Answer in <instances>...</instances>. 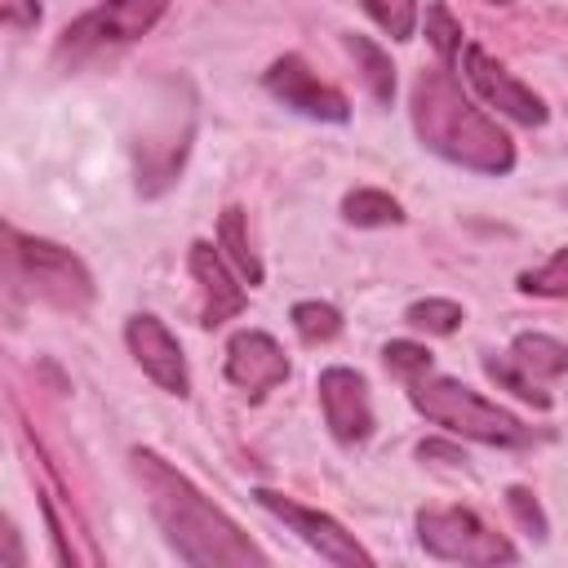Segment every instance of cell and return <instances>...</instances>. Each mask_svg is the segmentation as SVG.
Returning <instances> with one entry per match:
<instances>
[{
    "mask_svg": "<svg viewBox=\"0 0 568 568\" xmlns=\"http://www.w3.org/2000/svg\"><path fill=\"white\" fill-rule=\"evenodd\" d=\"M408 399L413 408L444 426L448 435H462V439H475V444H493V448H528L537 444L541 435L532 426H524L515 413H506L501 404H488L484 395H475L470 386L453 382V377H439L430 368L413 373L408 377Z\"/></svg>",
    "mask_w": 568,
    "mask_h": 568,
    "instance_id": "cell-3",
    "label": "cell"
},
{
    "mask_svg": "<svg viewBox=\"0 0 568 568\" xmlns=\"http://www.w3.org/2000/svg\"><path fill=\"white\" fill-rule=\"evenodd\" d=\"M493 4H506V0H493Z\"/></svg>",
    "mask_w": 568,
    "mask_h": 568,
    "instance_id": "cell-26",
    "label": "cell"
},
{
    "mask_svg": "<svg viewBox=\"0 0 568 568\" xmlns=\"http://www.w3.org/2000/svg\"><path fill=\"white\" fill-rule=\"evenodd\" d=\"M462 75H466V84H470L488 106H497L501 115H510V120H519V124H546V102H541L524 80H515L497 58H488L479 44H466V49H462Z\"/></svg>",
    "mask_w": 568,
    "mask_h": 568,
    "instance_id": "cell-11",
    "label": "cell"
},
{
    "mask_svg": "<svg viewBox=\"0 0 568 568\" xmlns=\"http://www.w3.org/2000/svg\"><path fill=\"white\" fill-rule=\"evenodd\" d=\"M417 541L430 559H448V564H515L519 559V550L466 506L417 510Z\"/></svg>",
    "mask_w": 568,
    "mask_h": 568,
    "instance_id": "cell-6",
    "label": "cell"
},
{
    "mask_svg": "<svg viewBox=\"0 0 568 568\" xmlns=\"http://www.w3.org/2000/svg\"><path fill=\"white\" fill-rule=\"evenodd\" d=\"M342 217L351 226H395V222H404V209L395 195H386L377 186H355L342 200Z\"/></svg>",
    "mask_w": 568,
    "mask_h": 568,
    "instance_id": "cell-16",
    "label": "cell"
},
{
    "mask_svg": "<svg viewBox=\"0 0 568 568\" xmlns=\"http://www.w3.org/2000/svg\"><path fill=\"white\" fill-rule=\"evenodd\" d=\"M364 13L390 36V40H408L417 31V0H359Z\"/></svg>",
    "mask_w": 568,
    "mask_h": 568,
    "instance_id": "cell-21",
    "label": "cell"
},
{
    "mask_svg": "<svg viewBox=\"0 0 568 568\" xmlns=\"http://www.w3.org/2000/svg\"><path fill=\"white\" fill-rule=\"evenodd\" d=\"M262 84H266V93H271L275 102H284L288 111H297V115H306V120H324V124H346V120H351V102H346L333 84H324L297 53L275 58V62L266 67Z\"/></svg>",
    "mask_w": 568,
    "mask_h": 568,
    "instance_id": "cell-8",
    "label": "cell"
},
{
    "mask_svg": "<svg viewBox=\"0 0 568 568\" xmlns=\"http://www.w3.org/2000/svg\"><path fill=\"white\" fill-rule=\"evenodd\" d=\"M186 262H191V275H195V284H200V324H204V328H217L222 320H231V315L244 311V288L235 284L226 257H222L213 244L195 240Z\"/></svg>",
    "mask_w": 568,
    "mask_h": 568,
    "instance_id": "cell-14",
    "label": "cell"
},
{
    "mask_svg": "<svg viewBox=\"0 0 568 568\" xmlns=\"http://www.w3.org/2000/svg\"><path fill=\"white\" fill-rule=\"evenodd\" d=\"M404 320H408V328H417V333L448 337V333L462 328L466 311H462L457 302H448V297H426V302H413V306L404 311Z\"/></svg>",
    "mask_w": 568,
    "mask_h": 568,
    "instance_id": "cell-18",
    "label": "cell"
},
{
    "mask_svg": "<svg viewBox=\"0 0 568 568\" xmlns=\"http://www.w3.org/2000/svg\"><path fill=\"white\" fill-rule=\"evenodd\" d=\"M217 248L226 253V262L240 271V280H244L248 288L262 284V262H257V253L248 248V235H244V209H240V204L222 209V222H217Z\"/></svg>",
    "mask_w": 568,
    "mask_h": 568,
    "instance_id": "cell-15",
    "label": "cell"
},
{
    "mask_svg": "<svg viewBox=\"0 0 568 568\" xmlns=\"http://www.w3.org/2000/svg\"><path fill=\"white\" fill-rule=\"evenodd\" d=\"M382 359H386V368H390V373H399L404 382H408L413 373L430 368V351H426V346H417V342H386V346H382Z\"/></svg>",
    "mask_w": 568,
    "mask_h": 568,
    "instance_id": "cell-23",
    "label": "cell"
},
{
    "mask_svg": "<svg viewBox=\"0 0 568 568\" xmlns=\"http://www.w3.org/2000/svg\"><path fill=\"white\" fill-rule=\"evenodd\" d=\"M9 244H13V266L22 271L27 288L40 302H49L67 315H84L93 306V275L71 248H62L53 240L22 235L13 226H9Z\"/></svg>",
    "mask_w": 568,
    "mask_h": 568,
    "instance_id": "cell-5",
    "label": "cell"
},
{
    "mask_svg": "<svg viewBox=\"0 0 568 568\" xmlns=\"http://www.w3.org/2000/svg\"><path fill=\"white\" fill-rule=\"evenodd\" d=\"M408 111H413V129L422 146L444 155L448 164L488 173V178H501L515 169V142L484 106H475L462 93V80L453 75V67L422 71L413 80Z\"/></svg>",
    "mask_w": 568,
    "mask_h": 568,
    "instance_id": "cell-2",
    "label": "cell"
},
{
    "mask_svg": "<svg viewBox=\"0 0 568 568\" xmlns=\"http://www.w3.org/2000/svg\"><path fill=\"white\" fill-rule=\"evenodd\" d=\"M320 408H324V426L337 444L355 448L373 435V399H368V382L346 368L333 364L320 373Z\"/></svg>",
    "mask_w": 568,
    "mask_h": 568,
    "instance_id": "cell-10",
    "label": "cell"
},
{
    "mask_svg": "<svg viewBox=\"0 0 568 568\" xmlns=\"http://www.w3.org/2000/svg\"><path fill=\"white\" fill-rule=\"evenodd\" d=\"M426 40L435 44V53H439V62L444 67H457L462 62V22L444 9V4H430L426 9Z\"/></svg>",
    "mask_w": 568,
    "mask_h": 568,
    "instance_id": "cell-20",
    "label": "cell"
},
{
    "mask_svg": "<svg viewBox=\"0 0 568 568\" xmlns=\"http://www.w3.org/2000/svg\"><path fill=\"white\" fill-rule=\"evenodd\" d=\"M253 501L266 506L275 519H284L320 559H328V564H373V555H368L333 515L311 510V506H302V501H293V497H284V493H275V488H257Z\"/></svg>",
    "mask_w": 568,
    "mask_h": 568,
    "instance_id": "cell-9",
    "label": "cell"
},
{
    "mask_svg": "<svg viewBox=\"0 0 568 568\" xmlns=\"http://www.w3.org/2000/svg\"><path fill=\"white\" fill-rule=\"evenodd\" d=\"M164 9H169V0H102L89 13H80L75 22H67V31L53 44V62L71 71L111 49H124V44L142 40L164 18Z\"/></svg>",
    "mask_w": 568,
    "mask_h": 568,
    "instance_id": "cell-4",
    "label": "cell"
},
{
    "mask_svg": "<svg viewBox=\"0 0 568 568\" xmlns=\"http://www.w3.org/2000/svg\"><path fill=\"white\" fill-rule=\"evenodd\" d=\"M519 288L532 297H568V248L550 253V262H541L537 271H524Z\"/></svg>",
    "mask_w": 568,
    "mask_h": 568,
    "instance_id": "cell-22",
    "label": "cell"
},
{
    "mask_svg": "<svg viewBox=\"0 0 568 568\" xmlns=\"http://www.w3.org/2000/svg\"><path fill=\"white\" fill-rule=\"evenodd\" d=\"M484 373L497 386H506L519 399H528L532 408H550V390L546 386L568 373V346L546 337V333H519L506 355H488L484 359Z\"/></svg>",
    "mask_w": 568,
    "mask_h": 568,
    "instance_id": "cell-7",
    "label": "cell"
},
{
    "mask_svg": "<svg viewBox=\"0 0 568 568\" xmlns=\"http://www.w3.org/2000/svg\"><path fill=\"white\" fill-rule=\"evenodd\" d=\"M133 475L146 493V506L164 532V541L178 550L182 564L213 568V564H266V550L253 546L240 524L213 506L178 466H169L151 448H133Z\"/></svg>",
    "mask_w": 568,
    "mask_h": 568,
    "instance_id": "cell-1",
    "label": "cell"
},
{
    "mask_svg": "<svg viewBox=\"0 0 568 568\" xmlns=\"http://www.w3.org/2000/svg\"><path fill=\"white\" fill-rule=\"evenodd\" d=\"M506 506L515 510V519H519L532 537H546V515H541V506L532 501L528 488H506Z\"/></svg>",
    "mask_w": 568,
    "mask_h": 568,
    "instance_id": "cell-24",
    "label": "cell"
},
{
    "mask_svg": "<svg viewBox=\"0 0 568 568\" xmlns=\"http://www.w3.org/2000/svg\"><path fill=\"white\" fill-rule=\"evenodd\" d=\"M124 342H129V351H133V359H138V368L160 386V390H169V395H191V373H186V359H182V346H178V337L164 328V320H155V315H129V324H124Z\"/></svg>",
    "mask_w": 568,
    "mask_h": 568,
    "instance_id": "cell-12",
    "label": "cell"
},
{
    "mask_svg": "<svg viewBox=\"0 0 568 568\" xmlns=\"http://www.w3.org/2000/svg\"><path fill=\"white\" fill-rule=\"evenodd\" d=\"M226 382L240 386L248 399H262L266 390L288 382V355L280 342L262 328H240L226 342Z\"/></svg>",
    "mask_w": 568,
    "mask_h": 568,
    "instance_id": "cell-13",
    "label": "cell"
},
{
    "mask_svg": "<svg viewBox=\"0 0 568 568\" xmlns=\"http://www.w3.org/2000/svg\"><path fill=\"white\" fill-rule=\"evenodd\" d=\"M293 328L306 346H320V342H333L342 333V311L328 306V302H297L293 306Z\"/></svg>",
    "mask_w": 568,
    "mask_h": 568,
    "instance_id": "cell-19",
    "label": "cell"
},
{
    "mask_svg": "<svg viewBox=\"0 0 568 568\" xmlns=\"http://www.w3.org/2000/svg\"><path fill=\"white\" fill-rule=\"evenodd\" d=\"M0 9H4V27L9 31H31L40 22V4L36 0H0Z\"/></svg>",
    "mask_w": 568,
    "mask_h": 568,
    "instance_id": "cell-25",
    "label": "cell"
},
{
    "mask_svg": "<svg viewBox=\"0 0 568 568\" xmlns=\"http://www.w3.org/2000/svg\"><path fill=\"white\" fill-rule=\"evenodd\" d=\"M346 49L355 53V62H359L364 84L373 89V98H377V102H390V98H395V67H390V58H386L368 36H346Z\"/></svg>",
    "mask_w": 568,
    "mask_h": 568,
    "instance_id": "cell-17",
    "label": "cell"
}]
</instances>
